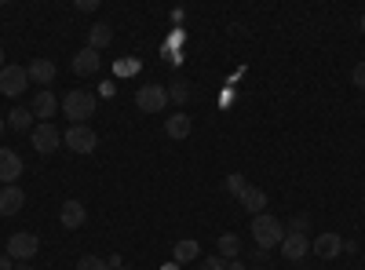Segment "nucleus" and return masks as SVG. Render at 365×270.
Wrapping results in <instances>:
<instances>
[{
  "instance_id": "obj_27",
  "label": "nucleus",
  "mask_w": 365,
  "mask_h": 270,
  "mask_svg": "<svg viewBox=\"0 0 365 270\" xmlns=\"http://www.w3.org/2000/svg\"><path fill=\"white\" fill-rule=\"evenodd\" d=\"M351 81H354L358 88H365V63H358V66H354V73H351Z\"/></svg>"
},
{
  "instance_id": "obj_22",
  "label": "nucleus",
  "mask_w": 365,
  "mask_h": 270,
  "mask_svg": "<svg viewBox=\"0 0 365 270\" xmlns=\"http://www.w3.org/2000/svg\"><path fill=\"white\" fill-rule=\"evenodd\" d=\"M187 99H190V88L182 84V81L168 84V103H179V106H182V103H187Z\"/></svg>"
},
{
  "instance_id": "obj_24",
  "label": "nucleus",
  "mask_w": 365,
  "mask_h": 270,
  "mask_svg": "<svg viewBox=\"0 0 365 270\" xmlns=\"http://www.w3.org/2000/svg\"><path fill=\"white\" fill-rule=\"evenodd\" d=\"M245 187H249V183H245L241 175H227V190H230L234 197H241V194H245Z\"/></svg>"
},
{
  "instance_id": "obj_15",
  "label": "nucleus",
  "mask_w": 365,
  "mask_h": 270,
  "mask_svg": "<svg viewBox=\"0 0 365 270\" xmlns=\"http://www.w3.org/2000/svg\"><path fill=\"white\" fill-rule=\"evenodd\" d=\"M29 110H34V117H41V125H48V117H55V110H58V99L44 88V92H37V99H34Z\"/></svg>"
},
{
  "instance_id": "obj_4",
  "label": "nucleus",
  "mask_w": 365,
  "mask_h": 270,
  "mask_svg": "<svg viewBox=\"0 0 365 270\" xmlns=\"http://www.w3.org/2000/svg\"><path fill=\"white\" fill-rule=\"evenodd\" d=\"M135 106H139L143 113H161V110L168 106V88H161V84H143V88H135Z\"/></svg>"
},
{
  "instance_id": "obj_20",
  "label": "nucleus",
  "mask_w": 365,
  "mask_h": 270,
  "mask_svg": "<svg viewBox=\"0 0 365 270\" xmlns=\"http://www.w3.org/2000/svg\"><path fill=\"white\" fill-rule=\"evenodd\" d=\"M8 128H15V132H34V110H11L8 113Z\"/></svg>"
},
{
  "instance_id": "obj_29",
  "label": "nucleus",
  "mask_w": 365,
  "mask_h": 270,
  "mask_svg": "<svg viewBox=\"0 0 365 270\" xmlns=\"http://www.w3.org/2000/svg\"><path fill=\"white\" fill-rule=\"evenodd\" d=\"M227 270H245V263H241V259H227Z\"/></svg>"
},
{
  "instance_id": "obj_10",
  "label": "nucleus",
  "mask_w": 365,
  "mask_h": 270,
  "mask_svg": "<svg viewBox=\"0 0 365 270\" xmlns=\"http://www.w3.org/2000/svg\"><path fill=\"white\" fill-rule=\"evenodd\" d=\"M19 175H22V157L15 154V150L0 146V183H4V187H15Z\"/></svg>"
},
{
  "instance_id": "obj_21",
  "label": "nucleus",
  "mask_w": 365,
  "mask_h": 270,
  "mask_svg": "<svg viewBox=\"0 0 365 270\" xmlns=\"http://www.w3.org/2000/svg\"><path fill=\"white\" fill-rule=\"evenodd\" d=\"M172 256H175V263H190V259L201 256V245H197V242H175Z\"/></svg>"
},
{
  "instance_id": "obj_12",
  "label": "nucleus",
  "mask_w": 365,
  "mask_h": 270,
  "mask_svg": "<svg viewBox=\"0 0 365 270\" xmlns=\"http://www.w3.org/2000/svg\"><path fill=\"white\" fill-rule=\"evenodd\" d=\"M26 194L19 187H0V216H19Z\"/></svg>"
},
{
  "instance_id": "obj_19",
  "label": "nucleus",
  "mask_w": 365,
  "mask_h": 270,
  "mask_svg": "<svg viewBox=\"0 0 365 270\" xmlns=\"http://www.w3.org/2000/svg\"><path fill=\"white\" fill-rule=\"evenodd\" d=\"M216 249H220V259H237L241 256V237L237 234H220Z\"/></svg>"
},
{
  "instance_id": "obj_33",
  "label": "nucleus",
  "mask_w": 365,
  "mask_h": 270,
  "mask_svg": "<svg viewBox=\"0 0 365 270\" xmlns=\"http://www.w3.org/2000/svg\"><path fill=\"white\" fill-rule=\"evenodd\" d=\"M0 135H4V117H0Z\"/></svg>"
},
{
  "instance_id": "obj_32",
  "label": "nucleus",
  "mask_w": 365,
  "mask_h": 270,
  "mask_svg": "<svg viewBox=\"0 0 365 270\" xmlns=\"http://www.w3.org/2000/svg\"><path fill=\"white\" fill-rule=\"evenodd\" d=\"M0 70H4V48H0Z\"/></svg>"
},
{
  "instance_id": "obj_1",
  "label": "nucleus",
  "mask_w": 365,
  "mask_h": 270,
  "mask_svg": "<svg viewBox=\"0 0 365 270\" xmlns=\"http://www.w3.org/2000/svg\"><path fill=\"white\" fill-rule=\"evenodd\" d=\"M252 237H256V249L267 252V249L285 242V223L274 219L270 212H259V216H252Z\"/></svg>"
},
{
  "instance_id": "obj_13",
  "label": "nucleus",
  "mask_w": 365,
  "mask_h": 270,
  "mask_svg": "<svg viewBox=\"0 0 365 270\" xmlns=\"http://www.w3.org/2000/svg\"><path fill=\"white\" fill-rule=\"evenodd\" d=\"M84 219H88V212H84V204H81V201H66V204H63V212H58V223H63L66 230H81Z\"/></svg>"
},
{
  "instance_id": "obj_8",
  "label": "nucleus",
  "mask_w": 365,
  "mask_h": 270,
  "mask_svg": "<svg viewBox=\"0 0 365 270\" xmlns=\"http://www.w3.org/2000/svg\"><path fill=\"white\" fill-rule=\"evenodd\" d=\"M26 84H29L26 66H11V63H8L4 70H0V92H4V95H22Z\"/></svg>"
},
{
  "instance_id": "obj_9",
  "label": "nucleus",
  "mask_w": 365,
  "mask_h": 270,
  "mask_svg": "<svg viewBox=\"0 0 365 270\" xmlns=\"http://www.w3.org/2000/svg\"><path fill=\"white\" fill-rule=\"evenodd\" d=\"M311 252H314L318 259H325V263H329V259H336V256L344 252V237H340V234H332V230H329V234H318L314 242H311Z\"/></svg>"
},
{
  "instance_id": "obj_30",
  "label": "nucleus",
  "mask_w": 365,
  "mask_h": 270,
  "mask_svg": "<svg viewBox=\"0 0 365 270\" xmlns=\"http://www.w3.org/2000/svg\"><path fill=\"white\" fill-rule=\"evenodd\" d=\"M0 270H15V266L8 263V252H4V256H0Z\"/></svg>"
},
{
  "instance_id": "obj_11",
  "label": "nucleus",
  "mask_w": 365,
  "mask_h": 270,
  "mask_svg": "<svg viewBox=\"0 0 365 270\" xmlns=\"http://www.w3.org/2000/svg\"><path fill=\"white\" fill-rule=\"evenodd\" d=\"M99 66H103V58H99V51H96V48H81V51L73 55V73H77V77H91V73H99Z\"/></svg>"
},
{
  "instance_id": "obj_14",
  "label": "nucleus",
  "mask_w": 365,
  "mask_h": 270,
  "mask_svg": "<svg viewBox=\"0 0 365 270\" xmlns=\"http://www.w3.org/2000/svg\"><path fill=\"white\" fill-rule=\"evenodd\" d=\"M55 73H58V70H55L51 58H34V63L26 66V77H29V81H37V84H51Z\"/></svg>"
},
{
  "instance_id": "obj_7",
  "label": "nucleus",
  "mask_w": 365,
  "mask_h": 270,
  "mask_svg": "<svg viewBox=\"0 0 365 270\" xmlns=\"http://www.w3.org/2000/svg\"><path fill=\"white\" fill-rule=\"evenodd\" d=\"M278 249H282V256L289 263H303V259L311 256V237L307 234H285V242Z\"/></svg>"
},
{
  "instance_id": "obj_36",
  "label": "nucleus",
  "mask_w": 365,
  "mask_h": 270,
  "mask_svg": "<svg viewBox=\"0 0 365 270\" xmlns=\"http://www.w3.org/2000/svg\"><path fill=\"white\" fill-rule=\"evenodd\" d=\"M117 270H125V266H117Z\"/></svg>"
},
{
  "instance_id": "obj_5",
  "label": "nucleus",
  "mask_w": 365,
  "mask_h": 270,
  "mask_svg": "<svg viewBox=\"0 0 365 270\" xmlns=\"http://www.w3.org/2000/svg\"><path fill=\"white\" fill-rule=\"evenodd\" d=\"M66 146L73 150V154H96L99 135H96V128H88V125H70L66 128Z\"/></svg>"
},
{
  "instance_id": "obj_18",
  "label": "nucleus",
  "mask_w": 365,
  "mask_h": 270,
  "mask_svg": "<svg viewBox=\"0 0 365 270\" xmlns=\"http://www.w3.org/2000/svg\"><path fill=\"white\" fill-rule=\"evenodd\" d=\"M190 128H194V121H190V117L187 113H172L168 117V121H165V132H168V139H187L190 135Z\"/></svg>"
},
{
  "instance_id": "obj_23",
  "label": "nucleus",
  "mask_w": 365,
  "mask_h": 270,
  "mask_svg": "<svg viewBox=\"0 0 365 270\" xmlns=\"http://www.w3.org/2000/svg\"><path fill=\"white\" fill-rule=\"evenodd\" d=\"M77 270H113L106 259H99V256H81L77 259Z\"/></svg>"
},
{
  "instance_id": "obj_28",
  "label": "nucleus",
  "mask_w": 365,
  "mask_h": 270,
  "mask_svg": "<svg viewBox=\"0 0 365 270\" xmlns=\"http://www.w3.org/2000/svg\"><path fill=\"white\" fill-rule=\"evenodd\" d=\"M77 8H81V11H96L99 0H77Z\"/></svg>"
},
{
  "instance_id": "obj_3",
  "label": "nucleus",
  "mask_w": 365,
  "mask_h": 270,
  "mask_svg": "<svg viewBox=\"0 0 365 270\" xmlns=\"http://www.w3.org/2000/svg\"><path fill=\"white\" fill-rule=\"evenodd\" d=\"M37 249H41V237L29 234V230H19V234L8 237V259L29 263V259H37Z\"/></svg>"
},
{
  "instance_id": "obj_6",
  "label": "nucleus",
  "mask_w": 365,
  "mask_h": 270,
  "mask_svg": "<svg viewBox=\"0 0 365 270\" xmlns=\"http://www.w3.org/2000/svg\"><path fill=\"white\" fill-rule=\"evenodd\" d=\"M29 139H34V150H37V154H55L58 142H63V132H58V128L48 121V125H37L34 132H29Z\"/></svg>"
},
{
  "instance_id": "obj_2",
  "label": "nucleus",
  "mask_w": 365,
  "mask_h": 270,
  "mask_svg": "<svg viewBox=\"0 0 365 270\" xmlns=\"http://www.w3.org/2000/svg\"><path fill=\"white\" fill-rule=\"evenodd\" d=\"M66 110V117L73 125H88V117H96V95L84 92V88H73V92H66V99L58 103Z\"/></svg>"
},
{
  "instance_id": "obj_16",
  "label": "nucleus",
  "mask_w": 365,
  "mask_h": 270,
  "mask_svg": "<svg viewBox=\"0 0 365 270\" xmlns=\"http://www.w3.org/2000/svg\"><path fill=\"white\" fill-rule=\"evenodd\" d=\"M237 204L245 208V212H252V216H259L263 208H267V194L259 190V187H245V194L237 197Z\"/></svg>"
},
{
  "instance_id": "obj_17",
  "label": "nucleus",
  "mask_w": 365,
  "mask_h": 270,
  "mask_svg": "<svg viewBox=\"0 0 365 270\" xmlns=\"http://www.w3.org/2000/svg\"><path fill=\"white\" fill-rule=\"evenodd\" d=\"M106 44H113V26H110V22H96V26L88 29V48L103 51Z\"/></svg>"
},
{
  "instance_id": "obj_31",
  "label": "nucleus",
  "mask_w": 365,
  "mask_h": 270,
  "mask_svg": "<svg viewBox=\"0 0 365 270\" xmlns=\"http://www.w3.org/2000/svg\"><path fill=\"white\" fill-rule=\"evenodd\" d=\"M15 270H34V266H29V263H19V266H15Z\"/></svg>"
},
{
  "instance_id": "obj_25",
  "label": "nucleus",
  "mask_w": 365,
  "mask_h": 270,
  "mask_svg": "<svg viewBox=\"0 0 365 270\" xmlns=\"http://www.w3.org/2000/svg\"><path fill=\"white\" fill-rule=\"evenodd\" d=\"M197 270H227V259H220V256H208Z\"/></svg>"
},
{
  "instance_id": "obj_26",
  "label": "nucleus",
  "mask_w": 365,
  "mask_h": 270,
  "mask_svg": "<svg viewBox=\"0 0 365 270\" xmlns=\"http://www.w3.org/2000/svg\"><path fill=\"white\" fill-rule=\"evenodd\" d=\"M307 227H311V219H307V216H296V219H292V230H289V234H307Z\"/></svg>"
},
{
  "instance_id": "obj_35",
  "label": "nucleus",
  "mask_w": 365,
  "mask_h": 270,
  "mask_svg": "<svg viewBox=\"0 0 365 270\" xmlns=\"http://www.w3.org/2000/svg\"><path fill=\"white\" fill-rule=\"evenodd\" d=\"M252 270H263V266H252Z\"/></svg>"
},
{
  "instance_id": "obj_34",
  "label": "nucleus",
  "mask_w": 365,
  "mask_h": 270,
  "mask_svg": "<svg viewBox=\"0 0 365 270\" xmlns=\"http://www.w3.org/2000/svg\"><path fill=\"white\" fill-rule=\"evenodd\" d=\"M361 29H365V15H361Z\"/></svg>"
}]
</instances>
